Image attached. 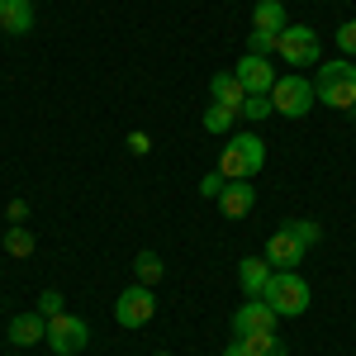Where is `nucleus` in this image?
Returning <instances> with one entry per match:
<instances>
[{
	"instance_id": "obj_6",
	"label": "nucleus",
	"mask_w": 356,
	"mask_h": 356,
	"mask_svg": "<svg viewBox=\"0 0 356 356\" xmlns=\"http://www.w3.org/2000/svg\"><path fill=\"white\" fill-rule=\"evenodd\" d=\"M152 314H157V295H152V285H129L119 300H114V323L119 328H143V323H152Z\"/></svg>"
},
{
	"instance_id": "obj_9",
	"label": "nucleus",
	"mask_w": 356,
	"mask_h": 356,
	"mask_svg": "<svg viewBox=\"0 0 356 356\" xmlns=\"http://www.w3.org/2000/svg\"><path fill=\"white\" fill-rule=\"evenodd\" d=\"M261 257L271 261L275 271H295V266H300L304 257H309V247H304L300 238L290 233V228H275L271 238H266V252H261Z\"/></svg>"
},
{
	"instance_id": "obj_27",
	"label": "nucleus",
	"mask_w": 356,
	"mask_h": 356,
	"mask_svg": "<svg viewBox=\"0 0 356 356\" xmlns=\"http://www.w3.org/2000/svg\"><path fill=\"white\" fill-rule=\"evenodd\" d=\"M129 152H134V157H147V152H152V138L143 134V129H138V134H129Z\"/></svg>"
},
{
	"instance_id": "obj_4",
	"label": "nucleus",
	"mask_w": 356,
	"mask_h": 356,
	"mask_svg": "<svg viewBox=\"0 0 356 356\" xmlns=\"http://www.w3.org/2000/svg\"><path fill=\"white\" fill-rule=\"evenodd\" d=\"M314 100H318V90L309 76H275L271 86V110L280 119H304V114L314 110Z\"/></svg>"
},
{
	"instance_id": "obj_3",
	"label": "nucleus",
	"mask_w": 356,
	"mask_h": 356,
	"mask_svg": "<svg viewBox=\"0 0 356 356\" xmlns=\"http://www.w3.org/2000/svg\"><path fill=\"white\" fill-rule=\"evenodd\" d=\"M261 300L275 309V318H300L309 309V280L300 271H275L261 290Z\"/></svg>"
},
{
	"instance_id": "obj_1",
	"label": "nucleus",
	"mask_w": 356,
	"mask_h": 356,
	"mask_svg": "<svg viewBox=\"0 0 356 356\" xmlns=\"http://www.w3.org/2000/svg\"><path fill=\"white\" fill-rule=\"evenodd\" d=\"M266 166V138L261 134H228V143L219 147V171L228 181H252Z\"/></svg>"
},
{
	"instance_id": "obj_2",
	"label": "nucleus",
	"mask_w": 356,
	"mask_h": 356,
	"mask_svg": "<svg viewBox=\"0 0 356 356\" xmlns=\"http://www.w3.org/2000/svg\"><path fill=\"white\" fill-rule=\"evenodd\" d=\"M318 100L328 105V110H356V62L352 57H332V62H318Z\"/></svg>"
},
{
	"instance_id": "obj_18",
	"label": "nucleus",
	"mask_w": 356,
	"mask_h": 356,
	"mask_svg": "<svg viewBox=\"0 0 356 356\" xmlns=\"http://www.w3.org/2000/svg\"><path fill=\"white\" fill-rule=\"evenodd\" d=\"M233 119H238V110H228V105H204V134H214V138H228L233 134Z\"/></svg>"
},
{
	"instance_id": "obj_25",
	"label": "nucleus",
	"mask_w": 356,
	"mask_h": 356,
	"mask_svg": "<svg viewBox=\"0 0 356 356\" xmlns=\"http://www.w3.org/2000/svg\"><path fill=\"white\" fill-rule=\"evenodd\" d=\"M38 314H43V318L67 314V309H62V290H43V295H38Z\"/></svg>"
},
{
	"instance_id": "obj_5",
	"label": "nucleus",
	"mask_w": 356,
	"mask_h": 356,
	"mask_svg": "<svg viewBox=\"0 0 356 356\" xmlns=\"http://www.w3.org/2000/svg\"><path fill=\"white\" fill-rule=\"evenodd\" d=\"M280 62L285 67H318L323 62V48H318V29H304V24H290V29H280Z\"/></svg>"
},
{
	"instance_id": "obj_26",
	"label": "nucleus",
	"mask_w": 356,
	"mask_h": 356,
	"mask_svg": "<svg viewBox=\"0 0 356 356\" xmlns=\"http://www.w3.org/2000/svg\"><path fill=\"white\" fill-rule=\"evenodd\" d=\"M337 48H342V57H356V19L337 24Z\"/></svg>"
},
{
	"instance_id": "obj_19",
	"label": "nucleus",
	"mask_w": 356,
	"mask_h": 356,
	"mask_svg": "<svg viewBox=\"0 0 356 356\" xmlns=\"http://www.w3.org/2000/svg\"><path fill=\"white\" fill-rule=\"evenodd\" d=\"M134 275H138V285H157L166 275V261L157 257V252H138L134 257Z\"/></svg>"
},
{
	"instance_id": "obj_14",
	"label": "nucleus",
	"mask_w": 356,
	"mask_h": 356,
	"mask_svg": "<svg viewBox=\"0 0 356 356\" xmlns=\"http://www.w3.org/2000/svg\"><path fill=\"white\" fill-rule=\"evenodd\" d=\"M209 100H214V105H228V110H243L247 90L233 72H214V76H209Z\"/></svg>"
},
{
	"instance_id": "obj_16",
	"label": "nucleus",
	"mask_w": 356,
	"mask_h": 356,
	"mask_svg": "<svg viewBox=\"0 0 356 356\" xmlns=\"http://www.w3.org/2000/svg\"><path fill=\"white\" fill-rule=\"evenodd\" d=\"M252 29H266V33H280V29H290L285 0H257V5H252Z\"/></svg>"
},
{
	"instance_id": "obj_13",
	"label": "nucleus",
	"mask_w": 356,
	"mask_h": 356,
	"mask_svg": "<svg viewBox=\"0 0 356 356\" xmlns=\"http://www.w3.org/2000/svg\"><path fill=\"white\" fill-rule=\"evenodd\" d=\"M271 275H275V266L266 257H243V261H238V285H243V295H261Z\"/></svg>"
},
{
	"instance_id": "obj_29",
	"label": "nucleus",
	"mask_w": 356,
	"mask_h": 356,
	"mask_svg": "<svg viewBox=\"0 0 356 356\" xmlns=\"http://www.w3.org/2000/svg\"><path fill=\"white\" fill-rule=\"evenodd\" d=\"M223 356H247V352H243V342H238V337H233V342H228V347H223Z\"/></svg>"
},
{
	"instance_id": "obj_22",
	"label": "nucleus",
	"mask_w": 356,
	"mask_h": 356,
	"mask_svg": "<svg viewBox=\"0 0 356 356\" xmlns=\"http://www.w3.org/2000/svg\"><path fill=\"white\" fill-rule=\"evenodd\" d=\"M238 114H243V119H252V124H261V119H271V95H247V100H243V110H238Z\"/></svg>"
},
{
	"instance_id": "obj_24",
	"label": "nucleus",
	"mask_w": 356,
	"mask_h": 356,
	"mask_svg": "<svg viewBox=\"0 0 356 356\" xmlns=\"http://www.w3.org/2000/svg\"><path fill=\"white\" fill-rule=\"evenodd\" d=\"M223 186H228V176H223L219 166H214V171H209V176L200 181V200H219V195H223Z\"/></svg>"
},
{
	"instance_id": "obj_8",
	"label": "nucleus",
	"mask_w": 356,
	"mask_h": 356,
	"mask_svg": "<svg viewBox=\"0 0 356 356\" xmlns=\"http://www.w3.org/2000/svg\"><path fill=\"white\" fill-rule=\"evenodd\" d=\"M275 323H280V318H275V309L261 300V295H247V300L238 304V314H233V332H238V337H247V332H275Z\"/></svg>"
},
{
	"instance_id": "obj_30",
	"label": "nucleus",
	"mask_w": 356,
	"mask_h": 356,
	"mask_svg": "<svg viewBox=\"0 0 356 356\" xmlns=\"http://www.w3.org/2000/svg\"><path fill=\"white\" fill-rule=\"evenodd\" d=\"M152 356H171V352H152Z\"/></svg>"
},
{
	"instance_id": "obj_12",
	"label": "nucleus",
	"mask_w": 356,
	"mask_h": 356,
	"mask_svg": "<svg viewBox=\"0 0 356 356\" xmlns=\"http://www.w3.org/2000/svg\"><path fill=\"white\" fill-rule=\"evenodd\" d=\"M5 332H10V342H15V347H33V342H43V337H48V318H43L38 309H33V314H15Z\"/></svg>"
},
{
	"instance_id": "obj_28",
	"label": "nucleus",
	"mask_w": 356,
	"mask_h": 356,
	"mask_svg": "<svg viewBox=\"0 0 356 356\" xmlns=\"http://www.w3.org/2000/svg\"><path fill=\"white\" fill-rule=\"evenodd\" d=\"M5 214H10V223H24L29 219V204H24V200H10V204H5Z\"/></svg>"
},
{
	"instance_id": "obj_10",
	"label": "nucleus",
	"mask_w": 356,
	"mask_h": 356,
	"mask_svg": "<svg viewBox=\"0 0 356 356\" xmlns=\"http://www.w3.org/2000/svg\"><path fill=\"white\" fill-rule=\"evenodd\" d=\"M233 76L243 81L247 95H271V86H275L271 62H266V57H257V53H243V62H238V72H233Z\"/></svg>"
},
{
	"instance_id": "obj_15",
	"label": "nucleus",
	"mask_w": 356,
	"mask_h": 356,
	"mask_svg": "<svg viewBox=\"0 0 356 356\" xmlns=\"http://www.w3.org/2000/svg\"><path fill=\"white\" fill-rule=\"evenodd\" d=\"M0 29L15 33V38L29 33V29H33V5H29V0H0Z\"/></svg>"
},
{
	"instance_id": "obj_20",
	"label": "nucleus",
	"mask_w": 356,
	"mask_h": 356,
	"mask_svg": "<svg viewBox=\"0 0 356 356\" xmlns=\"http://www.w3.org/2000/svg\"><path fill=\"white\" fill-rule=\"evenodd\" d=\"M5 252H10L15 261L33 257V233H29L24 223H10V228H5Z\"/></svg>"
},
{
	"instance_id": "obj_23",
	"label": "nucleus",
	"mask_w": 356,
	"mask_h": 356,
	"mask_svg": "<svg viewBox=\"0 0 356 356\" xmlns=\"http://www.w3.org/2000/svg\"><path fill=\"white\" fill-rule=\"evenodd\" d=\"M280 48V33H266V29H252L247 33V53H257V57H266Z\"/></svg>"
},
{
	"instance_id": "obj_11",
	"label": "nucleus",
	"mask_w": 356,
	"mask_h": 356,
	"mask_svg": "<svg viewBox=\"0 0 356 356\" xmlns=\"http://www.w3.org/2000/svg\"><path fill=\"white\" fill-rule=\"evenodd\" d=\"M252 204H257L252 181H228V186H223V195H219V214H223V219H247Z\"/></svg>"
},
{
	"instance_id": "obj_7",
	"label": "nucleus",
	"mask_w": 356,
	"mask_h": 356,
	"mask_svg": "<svg viewBox=\"0 0 356 356\" xmlns=\"http://www.w3.org/2000/svg\"><path fill=\"white\" fill-rule=\"evenodd\" d=\"M43 342L53 347V356H76L90 347V328L76 314H57V318H48V337Z\"/></svg>"
},
{
	"instance_id": "obj_17",
	"label": "nucleus",
	"mask_w": 356,
	"mask_h": 356,
	"mask_svg": "<svg viewBox=\"0 0 356 356\" xmlns=\"http://www.w3.org/2000/svg\"><path fill=\"white\" fill-rule=\"evenodd\" d=\"M238 342H243L247 356H290V347L280 342V332H247Z\"/></svg>"
},
{
	"instance_id": "obj_21",
	"label": "nucleus",
	"mask_w": 356,
	"mask_h": 356,
	"mask_svg": "<svg viewBox=\"0 0 356 356\" xmlns=\"http://www.w3.org/2000/svg\"><path fill=\"white\" fill-rule=\"evenodd\" d=\"M280 228H290L295 238H300L304 247H318V238H323V228H318V219H285Z\"/></svg>"
}]
</instances>
